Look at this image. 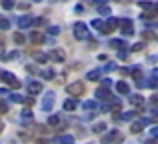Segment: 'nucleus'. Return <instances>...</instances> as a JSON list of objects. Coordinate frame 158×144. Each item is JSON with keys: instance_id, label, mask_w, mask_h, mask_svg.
<instances>
[{"instance_id": "2eb2a0df", "label": "nucleus", "mask_w": 158, "mask_h": 144, "mask_svg": "<svg viewBox=\"0 0 158 144\" xmlns=\"http://www.w3.org/2000/svg\"><path fill=\"white\" fill-rule=\"evenodd\" d=\"M82 108L88 110V112H92V110L96 112V110H98V102H96V100H86L84 104H82Z\"/></svg>"}, {"instance_id": "a19ab883", "label": "nucleus", "mask_w": 158, "mask_h": 144, "mask_svg": "<svg viewBox=\"0 0 158 144\" xmlns=\"http://www.w3.org/2000/svg\"><path fill=\"white\" fill-rule=\"evenodd\" d=\"M92 4H98V6H102V4H106V0H90Z\"/></svg>"}, {"instance_id": "412c9836", "label": "nucleus", "mask_w": 158, "mask_h": 144, "mask_svg": "<svg viewBox=\"0 0 158 144\" xmlns=\"http://www.w3.org/2000/svg\"><path fill=\"white\" fill-rule=\"evenodd\" d=\"M86 78H88V80H98V78H100V70H90L88 74H86Z\"/></svg>"}, {"instance_id": "6e6552de", "label": "nucleus", "mask_w": 158, "mask_h": 144, "mask_svg": "<svg viewBox=\"0 0 158 144\" xmlns=\"http://www.w3.org/2000/svg\"><path fill=\"white\" fill-rule=\"evenodd\" d=\"M28 92H30V96L40 94V92H42V84H40V82H36V80H30V82H28Z\"/></svg>"}, {"instance_id": "58836bf2", "label": "nucleus", "mask_w": 158, "mask_h": 144, "mask_svg": "<svg viewBox=\"0 0 158 144\" xmlns=\"http://www.w3.org/2000/svg\"><path fill=\"white\" fill-rule=\"evenodd\" d=\"M42 76H44V78H52V76H54V72L50 70V68H48V70H44V72H42Z\"/></svg>"}, {"instance_id": "f03ea898", "label": "nucleus", "mask_w": 158, "mask_h": 144, "mask_svg": "<svg viewBox=\"0 0 158 144\" xmlns=\"http://www.w3.org/2000/svg\"><path fill=\"white\" fill-rule=\"evenodd\" d=\"M120 142H122V134L118 130H112V132L102 136V144H120Z\"/></svg>"}, {"instance_id": "e433bc0d", "label": "nucleus", "mask_w": 158, "mask_h": 144, "mask_svg": "<svg viewBox=\"0 0 158 144\" xmlns=\"http://www.w3.org/2000/svg\"><path fill=\"white\" fill-rule=\"evenodd\" d=\"M22 118H24V120H32V112H30V110H24V112H22Z\"/></svg>"}, {"instance_id": "b1692460", "label": "nucleus", "mask_w": 158, "mask_h": 144, "mask_svg": "<svg viewBox=\"0 0 158 144\" xmlns=\"http://www.w3.org/2000/svg\"><path fill=\"white\" fill-rule=\"evenodd\" d=\"M104 130H106V124H104V122H98V124L94 126V132H96V134H102Z\"/></svg>"}, {"instance_id": "0eeeda50", "label": "nucleus", "mask_w": 158, "mask_h": 144, "mask_svg": "<svg viewBox=\"0 0 158 144\" xmlns=\"http://www.w3.org/2000/svg\"><path fill=\"white\" fill-rule=\"evenodd\" d=\"M48 58H52L54 62H64L66 54H64V50H60V48H54L50 54H48Z\"/></svg>"}, {"instance_id": "39448f33", "label": "nucleus", "mask_w": 158, "mask_h": 144, "mask_svg": "<svg viewBox=\"0 0 158 144\" xmlns=\"http://www.w3.org/2000/svg\"><path fill=\"white\" fill-rule=\"evenodd\" d=\"M120 26H122V34L124 36H132V34H134V28H132V20L130 18L120 20Z\"/></svg>"}, {"instance_id": "7c9ffc66", "label": "nucleus", "mask_w": 158, "mask_h": 144, "mask_svg": "<svg viewBox=\"0 0 158 144\" xmlns=\"http://www.w3.org/2000/svg\"><path fill=\"white\" fill-rule=\"evenodd\" d=\"M120 118L122 120H134V112H124V114H120Z\"/></svg>"}, {"instance_id": "ea45409f", "label": "nucleus", "mask_w": 158, "mask_h": 144, "mask_svg": "<svg viewBox=\"0 0 158 144\" xmlns=\"http://www.w3.org/2000/svg\"><path fill=\"white\" fill-rule=\"evenodd\" d=\"M16 56H18V52H8V54H6V58H16Z\"/></svg>"}, {"instance_id": "6ab92c4d", "label": "nucleus", "mask_w": 158, "mask_h": 144, "mask_svg": "<svg viewBox=\"0 0 158 144\" xmlns=\"http://www.w3.org/2000/svg\"><path fill=\"white\" fill-rule=\"evenodd\" d=\"M24 98H26V96H22V94H14V92H12L10 96H8V100H10V102H18V104H24Z\"/></svg>"}, {"instance_id": "37998d69", "label": "nucleus", "mask_w": 158, "mask_h": 144, "mask_svg": "<svg viewBox=\"0 0 158 144\" xmlns=\"http://www.w3.org/2000/svg\"><path fill=\"white\" fill-rule=\"evenodd\" d=\"M144 144H156V140H154V138H148V140L144 142Z\"/></svg>"}, {"instance_id": "473e14b6", "label": "nucleus", "mask_w": 158, "mask_h": 144, "mask_svg": "<svg viewBox=\"0 0 158 144\" xmlns=\"http://www.w3.org/2000/svg\"><path fill=\"white\" fill-rule=\"evenodd\" d=\"M48 34H52V36L60 34V28H58V26H50V28H48Z\"/></svg>"}, {"instance_id": "f8f14e48", "label": "nucleus", "mask_w": 158, "mask_h": 144, "mask_svg": "<svg viewBox=\"0 0 158 144\" xmlns=\"http://www.w3.org/2000/svg\"><path fill=\"white\" fill-rule=\"evenodd\" d=\"M32 20H34V18H32L30 14H26V16H20V18H18V26H20V28H28V26L32 24Z\"/></svg>"}, {"instance_id": "aec40b11", "label": "nucleus", "mask_w": 158, "mask_h": 144, "mask_svg": "<svg viewBox=\"0 0 158 144\" xmlns=\"http://www.w3.org/2000/svg\"><path fill=\"white\" fill-rule=\"evenodd\" d=\"M110 46L116 48V50H120V48H126V42H124V40H110Z\"/></svg>"}, {"instance_id": "f257e3e1", "label": "nucleus", "mask_w": 158, "mask_h": 144, "mask_svg": "<svg viewBox=\"0 0 158 144\" xmlns=\"http://www.w3.org/2000/svg\"><path fill=\"white\" fill-rule=\"evenodd\" d=\"M0 78H2V80L6 82L8 86H12V88H20V86H22V82H20V80H18V78H16L12 72L2 70V72H0Z\"/></svg>"}, {"instance_id": "c9c22d12", "label": "nucleus", "mask_w": 158, "mask_h": 144, "mask_svg": "<svg viewBox=\"0 0 158 144\" xmlns=\"http://www.w3.org/2000/svg\"><path fill=\"white\" fill-rule=\"evenodd\" d=\"M104 70H106V72H112V70H116V64H114V62H108L106 66H104Z\"/></svg>"}, {"instance_id": "dca6fc26", "label": "nucleus", "mask_w": 158, "mask_h": 144, "mask_svg": "<svg viewBox=\"0 0 158 144\" xmlns=\"http://www.w3.org/2000/svg\"><path fill=\"white\" fill-rule=\"evenodd\" d=\"M116 90H118L120 94H130V86H128L126 82H122V80H120L118 84H116Z\"/></svg>"}, {"instance_id": "49530a36", "label": "nucleus", "mask_w": 158, "mask_h": 144, "mask_svg": "<svg viewBox=\"0 0 158 144\" xmlns=\"http://www.w3.org/2000/svg\"><path fill=\"white\" fill-rule=\"evenodd\" d=\"M36 144H44V142H36Z\"/></svg>"}, {"instance_id": "bb28decb", "label": "nucleus", "mask_w": 158, "mask_h": 144, "mask_svg": "<svg viewBox=\"0 0 158 144\" xmlns=\"http://www.w3.org/2000/svg\"><path fill=\"white\" fill-rule=\"evenodd\" d=\"M8 28H10V20L0 18V30H8Z\"/></svg>"}, {"instance_id": "7ed1b4c3", "label": "nucleus", "mask_w": 158, "mask_h": 144, "mask_svg": "<svg viewBox=\"0 0 158 144\" xmlns=\"http://www.w3.org/2000/svg\"><path fill=\"white\" fill-rule=\"evenodd\" d=\"M74 36H76L78 40H86L88 38V28H86L84 22H76L74 24Z\"/></svg>"}, {"instance_id": "4be33fe9", "label": "nucleus", "mask_w": 158, "mask_h": 144, "mask_svg": "<svg viewBox=\"0 0 158 144\" xmlns=\"http://www.w3.org/2000/svg\"><path fill=\"white\" fill-rule=\"evenodd\" d=\"M60 144H74V138L70 134H64V136H60Z\"/></svg>"}, {"instance_id": "a878e982", "label": "nucleus", "mask_w": 158, "mask_h": 144, "mask_svg": "<svg viewBox=\"0 0 158 144\" xmlns=\"http://www.w3.org/2000/svg\"><path fill=\"white\" fill-rule=\"evenodd\" d=\"M14 42H16V44H24V42H26V38H24V34H20V32H16V34H14Z\"/></svg>"}, {"instance_id": "5701e85b", "label": "nucleus", "mask_w": 158, "mask_h": 144, "mask_svg": "<svg viewBox=\"0 0 158 144\" xmlns=\"http://www.w3.org/2000/svg\"><path fill=\"white\" fill-rule=\"evenodd\" d=\"M64 110H68V112H70V110H76V102H74V100H66L64 102Z\"/></svg>"}, {"instance_id": "ddd939ff", "label": "nucleus", "mask_w": 158, "mask_h": 144, "mask_svg": "<svg viewBox=\"0 0 158 144\" xmlns=\"http://www.w3.org/2000/svg\"><path fill=\"white\" fill-rule=\"evenodd\" d=\"M96 98H100V100H110L112 94H110V90H108V88H98L96 90Z\"/></svg>"}, {"instance_id": "4c0bfd02", "label": "nucleus", "mask_w": 158, "mask_h": 144, "mask_svg": "<svg viewBox=\"0 0 158 144\" xmlns=\"http://www.w3.org/2000/svg\"><path fill=\"white\" fill-rule=\"evenodd\" d=\"M108 86H112V80L110 78H104V80H102V88H108Z\"/></svg>"}, {"instance_id": "9b49d317", "label": "nucleus", "mask_w": 158, "mask_h": 144, "mask_svg": "<svg viewBox=\"0 0 158 144\" xmlns=\"http://www.w3.org/2000/svg\"><path fill=\"white\" fill-rule=\"evenodd\" d=\"M44 40H46V36H44L42 32H30V42H34V44H42Z\"/></svg>"}, {"instance_id": "20e7f679", "label": "nucleus", "mask_w": 158, "mask_h": 144, "mask_svg": "<svg viewBox=\"0 0 158 144\" xmlns=\"http://www.w3.org/2000/svg\"><path fill=\"white\" fill-rule=\"evenodd\" d=\"M66 92L70 96H80V94H84V84L82 82H72V84L66 86Z\"/></svg>"}, {"instance_id": "72a5a7b5", "label": "nucleus", "mask_w": 158, "mask_h": 144, "mask_svg": "<svg viewBox=\"0 0 158 144\" xmlns=\"http://www.w3.org/2000/svg\"><path fill=\"white\" fill-rule=\"evenodd\" d=\"M6 112H8V104L0 100V114H6Z\"/></svg>"}, {"instance_id": "c85d7f7f", "label": "nucleus", "mask_w": 158, "mask_h": 144, "mask_svg": "<svg viewBox=\"0 0 158 144\" xmlns=\"http://www.w3.org/2000/svg\"><path fill=\"white\" fill-rule=\"evenodd\" d=\"M2 6L6 8V10H12V8H14V0H2Z\"/></svg>"}, {"instance_id": "cd10ccee", "label": "nucleus", "mask_w": 158, "mask_h": 144, "mask_svg": "<svg viewBox=\"0 0 158 144\" xmlns=\"http://www.w3.org/2000/svg\"><path fill=\"white\" fill-rule=\"evenodd\" d=\"M130 130H132V134H138L140 130H142V126H140V122H132V126H130Z\"/></svg>"}, {"instance_id": "9d476101", "label": "nucleus", "mask_w": 158, "mask_h": 144, "mask_svg": "<svg viewBox=\"0 0 158 144\" xmlns=\"http://www.w3.org/2000/svg\"><path fill=\"white\" fill-rule=\"evenodd\" d=\"M108 110H110V112H120V110H122V102H120V98H110Z\"/></svg>"}, {"instance_id": "423d86ee", "label": "nucleus", "mask_w": 158, "mask_h": 144, "mask_svg": "<svg viewBox=\"0 0 158 144\" xmlns=\"http://www.w3.org/2000/svg\"><path fill=\"white\" fill-rule=\"evenodd\" d=\"M52 106H54V92H46V96H44V100H42V108L46 110V112H50Z\"/></svg>"}, {"instance_id": "4468645a", "label": "nucleus", "mask_w": 158, "mask_h": 144, "mask_svg": "<svg viewBox=\"0 0 158 144\" xmlns=\"http://www.w3.org/2000/svg\"><path fill=\"white\" fill-rule=\"evenodd\" d=\"M32 58H34L36 62H40V64L48 62V54H46V52H32Z\"/></svg>"}, {"instance_id": "2f4dec72", "label": "nucleus", "mask_w": 158, "mask_h": 144, "mask_svg": "<svg viewBox=\"0 0 158 144\" xmlns=\"http://www.w3.org/2000/svg\"><path fill=\"white\" fill-rule=\"evenodd\" d=\"M98 12H100V14H110V6H106V4H102V6L100 8H98Z\"/></svg>"}, {"instance_id": "f704fd0d", "label": "nucleus", "mask_w": 158, "mask_h": 144, "mask_svg": "<svg viewBox=\"0 0 158 144\" xmlns=\"http://www.w3.org/2000/svg\"><path fill=\"white\" fill-rule=\"evenodd\" d=\"M142 48H144V42H136L134 46H132V50H134V52H140Z\"/></svg>"}, {"instance_id": "f3484780", "label": "nucleus", "mask_w": 158, "mask_h": 144, "mask_svg": "<svg viewBox=\"0 0 158 144\" xmlns=\"http://www.w3.org/2000/svg\"><path fill=\"white\" fill-rule=\"evenodd\" d=\"M130 102L134 106H142L144 104V96H140V94H132V96H130Z\"/></svg>"}, {"instance_id": "c03bdc74", "label": "nucleus", "mask_w": 158, "mask_h": 144, "mask_svg": "<svg viewBox=\"0 0 158 144\" xmlns=\"http://www.w3.org/2000/svg\"><path fill=\"white\" fill-rule=\"evenodd\" d=\"M2 52H4V50H2V44H0V54H2Z\"/></svg>"}, {"instance_id": "c756f323", "label": "nucleus", "mask_w": 158, "mask_h": 144, "mask_svg": "<svg viewBox=\"0 0 158 144\" xmlns=\"http://www.w3.org/2000/svg\"><path fill=\"white\" fill-rule=\"evenodd\" d=\"M58 122H60V118H58L56 114H54V116H50V118H48V126H56Z\"/></svg>"}, {"instance_id": "a18cd8bd", "label": "nucleus", "mask_w": 158, "mask_h": 144, "mask_svg": "<svg viewBox=\"0 0 158 144\" xmlns=\"http://www.w3.org/2000/svg\"><path fill=\"white\" fill-rule=\"evenodd\" d=\"M34 2H42V0H34Z\"/></svg>"}, {"instance_id": "393cba45", "label": "nucleus", "mask_w": 158, "mask_h": 144, "mask_svg": "<svg viewBox=\"0 0 158 144\" xmlns=\"http://www.w3.org/2000/svg\"><path fill=\"white\" fill-rule=\"evenodd\" d=\"M92 26L96 28V30H100V32H102V28H104V22H102L100 18H96V20H92Z\"/></svg>"}, {"instance_id": "1a4fd4ad", "label": "nucleus", "mask_w": 158, "mask_h": 144, "mask_svg": "<svg viewBox=\"0 0 158 144\" xmlns=\"http://www.w3.org/2000/svg\"><path fill=\"white\" fill-rule=\"evenodd\" d=\"M116 24H118V20H114V18H108L106 22H104V28H102V34H110V32L116 28Z\"/></svg>"}, {"instance_id": "a211bd4d", "label": "nucleus", "mask_w": 158, "mask_h": 144, "mask_svg": "<svg viewBox=\"0 0 158 144\" xmlns=\"http://www.w3.org/2000/svg\"><path fill=\"white\" fill-rule=\"evenodd\" d=\"M138 6L140 8H146V10H156V4L154 2H148V0H140Z\"/></svg>"}, {"instance_id": "79ce46f5", "label": "nucleus", "mask_w": 158, "mask_h": 144, "mask_svg": "<svg viewBox=\"0 0 158 144\" xmlns=\"http://www.w3.org/2000/svg\"><path fill=\"white\" fill-rule=\"evenodd\" d=\"M156 134H158V126H152V138H154Z\"/></svg>"}]
</instances>
